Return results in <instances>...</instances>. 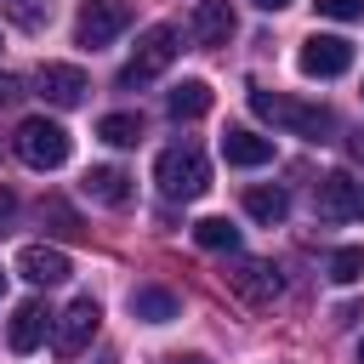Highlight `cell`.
<instances>
[{
    "mask_svg": "<svg viewBox=\"0 0 364 364\" xmlns=\"http://www.w3.org/2000/svg\"><path fill=\"white\" fill-rule=\"evenodd\" d=\"M256 6H262V11H284L290 0H256Z\"/></svg>",
    "mask_w": 364,
    "mask_h": 364,
    "instance_id": "cell-27",
    "label": "cell"
},
{
    "mask_svg": "<svg viewBox=\"0 0 364 364\" xmlns=\"http://www.w3.org/2000/svg\"><path fill=\"white\" fill-rule=\"evenodd\" d=\"M193 245L199 250H239V228L228 216H205V222H193Z\"/></svg>",
    "mask_w": 364,
    "mask_h": 364,
    "instance_id": "cell-19",
    "label": "cell"
},
{
    "mask_svg": "<svg viewBox=\"0 0 364 364\" xmlns=\"http://www.w3.org/2000/svg\"><path fill=\"white\" fill-rule=\"evenodd\" d=\"M0 284H6V273H0Z\"/></svg>",
    "mask_w": 364,
    "mask_h": 364,
    "instance_id": "cell-31",
    "label": "cell"
},
{
    "mask_svg": "<svg viewBox=\"0 0 364 364\" xmlns=\"http://www.w3.org/2000/svg\"><path fill=\"white\" fill-rule=\"evenodd\" d=\"M296 63H301V74H307V80H336V74H347V68H353V46H347L341 34H307Z\"/></svg>",
    "mask_w": 364,
    "mask_h": 364,
    "instance_id": "cell-8",
    "label": "cell"
},
{
    "mask_svg": "<svg viewBox=\"0 0 364 364\" xmlns=\"http://www.w3.org/2000/svg\"><path fill=\"white\" fill-rule=\"evenodd\" d=\"M182 313V301L171 296V290H159V284H136L131 290V318H142V324H171Z\"/></svg>",
    "mask_w": 364,
    "mask_h": 364,
    "instance_id": "cell-16",
    "label": "cell"
},
{
    "mask_svg": "<svg viewBox=\"0 0 364 364\" xmlns=\"http://www.w3.org/2000/svg\"><path fill=\"white\" fill-rule=\"evenodd\" d=\"M171 63H176V28H171V23H159V28H148V34L136 40V57L119 68V85H125V91L154 85V80H159Z\"/></svg>",
    "mask_w": 364,
    "mask_h": 364,
    "instance_id": "cell-4",
    "label": "cell"
},
{
    "mask_svg": "<svg viewBox=\"0 0 364 364\" xmlns=\"http://www.w3.org/2000/svg\"><path fill=\"white\" fill-rule=\"evenodd\" d=\"M330 279H336V284H358V279H364V250H358V245L336 250V256H330Z\"/></svg>",
    "mask_w": 364,
    "mask_h": 364,
    "instance_id": "cell-22",
    "label": "cell"
},
{
    "mask_svg": "<svg viewBox=\"0 0 364 364\" xmlns=\"http://www.w3.org/2000/svg\"><path fill=\"white\" fill-rule=\"evenodd\" d=\"M318 17H336V23H358L364 17V0H313Z\"/></svg>",
    "mask_w": 364,
    "mask_h": 364,
    "instance_id": "cell-24",
    "label": "cell"
},
{
    "mask_svg": "<svg viewBox=\"0 0 364 364\" xmlns=\"http://www.w3.org/2000/svg\"><path fill=\"white\" fill-rule=\"evenodd\" d=\"M97 324H102V307H97L91 296H80V301H74V307L51 324V347H57V358H80V353L91 347Z\"/></svg>",
    "mask_w": 364,
    "mask_h": 364,
    "instance_id": "cell-6",
    "label": "cell"
},
{
    "mask_svg": "<svg viewBox=\"0 0 364 364\" xmlns=\"http://www.w3.org/2000/svg\"><path fill=\"white\" fill-rule=\"evenodd\" d=\"M250 108H256L262 119H273L279 131L307 136V142H324V136L336 131V114H330V108H318V102H296V97H284V91H250Z\"/></svg>",
    "mask_w": 364,
    "mask_h": 364,
    "instance_id": "cell-1",
    "label": "cell"
},
{
    "mask_svg": "<svg viewBox=\"0 0 364 364\" xmlns=\"http://www.w3.org/2000/svg\"><path fill=\"white\" fill-rule=\"evenodd\" d=\"M80 188H85V199H97V205H125V199H131V176H125L119 165H91Z\"/></svg>",
    "mask_w": 364,
    "mask_h": 364,
    "instance_id": "cell-15",
    "label": "cell"
},
{
    "mask_svg": "<svg viewBox=\"0 0 364 364\" xmlns=\"http://www.w3.org/2000/svg\"><path fill=\"white\" fill-rule=\"evenodd\" d=\"M11 142H17V159L34 165V171H57V165H68V131H63L57 119H46V114L23 119Z\"/></svg>",
    "mask_w": 364,
    "mask_h": 364,
    "instance_id": "cell-3",
    "label": "cell"
},
{
    "mask_svg": "<svg viewBox=\"0 0 364 364\" xmlns=\"http://www.w3.org/2000/svg\"><path fill=\"white\" fill-rule=\"evenodd\" d=\"M188 28H193V40H199V46H228V40H233V28H239V17H233V6H228V0H199Z\"/></svg>",
    "mask_w": 364,
    "mask_h": 364,
    "instance_id": "cell-11",
    "label": "cell"
},
{
    "mask_svg": "<svg viewBox=\"0 0 364 364\" xmlns=\"http://www.w3.org/2000/svg\"><path fill=\"white\" fill-rule=\"evenodd\" d=\"M51 6H57V0H0V11H6L23 34H40V28L51 23Z\"/></svg>",
    "mask_w": 364,
    "mask_h": 364,
    "instance_id": "cell-20",
    "label": "cell"
},
{
    "mask_svg": "<svg viewBox=\"0 0 364 364\" xmlns=\"http://www.w3.org/2000/svg\"><path fill=\"white\" fill-rule=\"evenodd\" d=\"M313 210H318L324 222H353V216H364V188H358L347 171H330V176H318V188H313Z\"/></svg>",
    "mask_w": 364,
    "mask_h": 364,
    "instance_id": "cell-7",
    "label": "cell"
},
{
    "mask_svg": "<svg viewBox=\"0 0 364 364\" xmlns=\"http://www.w3.org/2000/svg\"><path fill=\"white\" fill-rule=\"evenodd\" d=\"M40 216H46V222H51L63 239H80V233H85V228H80V216H74L63 199H46V210H40Z\"/></svg>",
    "mask_w": 364,
    "mask_h": 364,
    "instance_id": "cell-23",
    "label": "cell"
},
{
    "mask_svg": "<svg viewBox=\"0 0 364 364\" xmlns=\"http://www.w3.org/2000/svg\"><path fill=\"white\" fill-rule=\"evenodd\" d=\"M165 108H171V119H205L210 114V85L205 80H182Z\"/></svg>",
    "mask_w": 364,
    "mask_h": 364,
    "instance_id": "cell-17",
    "label": "cell"
},
{
    "mask_svg": "<svg viewBox=\"0 0 364 364\" xmlns=\"http://www.w3.org/2000/svg\"><path fill=\"white\" fill-rule=\"evenodd\" d=\"M46 324H51V318H46L40 301H17V307H11V324H6V347H11V353H34V347L46 341Z\"/></svg>",
    "mask_w": 364,
    "mask_h": 364,
    "instance_id": "cell-13",
    "label": "cell"
},
{
    "mask_svg": "<svg viewBox=\"0 0 364 364\" xmlns=\"http://www.w3.org/2000/svg\"><path fill=\"white\" fill-rule=\"evenodd\" d=\"M353 154H358V159H364V131H358V136H353Z\"/></svg>",
    "mask_w": 364,
    "mask_h": 364,
    "instance_id": "cell-28",
    "label": "cell"
},
{
    "mask_svg": "<svg viewBox=\"0 0 364 364\" xmlns=\"http://www.w3.org/2000/svg\"><path fill=\"white\" fill-rule=\"evenodd\" d=\"M125 23H131V6H125V0H85V6H80V23H74V40L97 51V46H108Z\"/></svg>",
    "mask_w": 364,
    "mask_h": 364,
    "instance_id": "cell-9",
    "label": "cell"
},
{
    "mask_svg": "<svg viewBox=\"0 0 364 364\" xmlns=\"http://www.w3.org/2000/svg\"><path fill=\"white\" fill-rule=\"evenodd\" d=\"M358 364H364V341H358Z\"/></svg>",
    "mask_w": 364,
    "mask_h": 364,
    "instance_id": "cell-30",
    "label": "cell"
},
{
    "mask_svg": "<svg viewBox=\"0 0 364 364\" xmlns=\"http://www.w3.org/2000/svg\"><path fill=\"white\" fill-rule=\"evenodd\" d=\"M176 364H210V358H176Z\"/></svg>",
    "mask_w": 364,
    "mask_h": 364,
    "instance_id": "cell-29",
    "label": "cell"
},
{
    "mask_svg": "<svg viewBox=\"0 0 364 364\" xmlns=\"http://www.w3.org/2000/svg\"><path fill=\"white\" fill-rule=\"evenodd\" d=\"M222 159H228V165L256 171V165H267V159H273V142H267V136H256V131H245V125H228V131H222Z\"/></svg>",
    "mask_w": 364,
    "mask_h": 364,
    "instance_id": "cell-14",
    "label": "cell"
},
{
    "mask_svg": "<svg viewBox=\"0 0 364 364\" xmlns=\"http://www.w3.org/2000/svg\"><path fill=\"white\" fill-rule=\"evenodd\" d=\"M34 85H40V97H46V102H57V108H80V102H85V91H91L85 68H74V63H40Z\"/></svg>",
    "mask_w": 364,
    "mask_h": 364,
    "instance_id": "cell-10",
    "label": "cell"
},
{
    "mask_svg": "<svg viewBox=\"0 0 364 364\" xmlns=\"http://www.w3.org/2000/svg\"><path fill=\"white\" fill-rule=\"evenodd\" d=\"M222 284H228L245 307H273V301H279V290H284V279H279L267 262H256V256H239V262L222 273Z\"/></svg>",
    "mask_w": 364,
    "mask_h": 364,
    "instance_id": "cell-5",
    "label": "cell"
},
{
    "mask_svg": "<svg viewBox=\"0 0 364 364\" xmlns=\"http://www.w3.org/2000/svg\"><path fill=\"white\" fill-rule=\"evenodd\" d=\"M245 210H250L262 228H273V222H284V216H290V193L262 182V188H250V193H245Z\"/></svg>",
    "mask_w": 364,
    "mask_h": 364,
    "instance_id": "cell-18",
    "label": "cell"
},
{
    "mask_svg": "<svg viewBox=\"0 0 364 364\" xmlns=\"http://www.w3.org/2000/svg\"><path fill=\"white\" fill-rule=\"evenodd\" d=\"M11 216H17V193H11V188H0V228H6Z\"/></svg>",
    "mask_w": 364,
    "mask_h": 364,
    "instance_id": "cell-26",
    "label": "cell"
},
{
    "mask_svg": "<svg viewBox=\"0 0 364 364\" xmlns=\"http://www.w3.org/2000/svg\"><path fill=\"white\" fill-rule=\"evenodd\" d=\"M97 136L114 142V148H131V142H142V114H102Z\"/></svg>",
    "mask_w": 364,
    "mask_h": 364,
    "instance_id": "cell-21",
    "label": "cell"
},
{
    "mask_svg": "<svg viewBox=\"0 0 364 364\" xmlns=\"http://www.w3.org/2000/svg\"><path fill=\"white\" fill-rule=\"evenodd\" d=\"M17 97H23V80L17 74H0V108H11Z\"/></svg>",
    "mask_w": 364,
    "mask_h": 364,
    "instance_id": "cell-25",
    "label": "cell"
},
{
    "mask_svg": "<svg viewBox=\"0 0 364 364\" xmlns=\"http://www.w3.org/2000/svg\"><path fill=\"white\" fill-rule=\"evenodd\" d=\"M154 182H159L165 199H199L210 188V159L193 142H176V148H165L154 159Z\"/></svg>",
    "mask_w": 364,
    "mask_h": 364,
    "instance_id": "cell-2",
    "label": "cell"
},
{
    "mask_svg": "<svg viewBox=\"0 0 364 364\" xmlns=\"http://www.w3.org/2000/svg\"><path fill=\"white\" fill-rule=\"evenodd\" d=\"M17 273H23L28 284H63L74 267H68V256H63L57 245H23V256H17Z\"/></svg>",
    "mask_w": 364,
    "mask_h": 364,
    "instance_id": "cell-12",
    "label": "cell"
}]
</instances>
